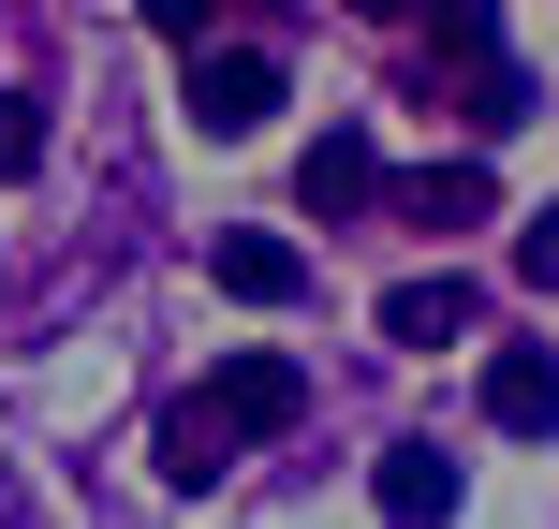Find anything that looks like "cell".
<instances>
[{"instance_id":"cell-7","label":"cell","mask_w":559,"mask_h":529,"mask_svg":"<svg viewBox=\"0 0 559 529\" xmlns=\"http://www.w3.org/2000/svg\"><path fill=\"white\" fill-rule=\"evenodd\" d=\"M383 338H413V353H442V338H472V279H397V294H383Z\"/></svg>"},{"instance_id":"cell-9","label":"cell","mask_w":559,"mask_h":529,"mask_svg":"<svg viewBox=\"0 0 559 529\" xmlns=\"http://www.w3.org/2000/svg\"><path fill=\"white\" fill-rule=\"evenodd\" d=\"M427 45H442L456 74H486V59H501V0H427Z\"/></svg>"},{"instance_id":"cell-14","label":"cell","mask_w":559,"mask_h":529,"mask_svg":"<svg viewBox=\"0 0 559 529\" xmlns=\"http://www.w3.org/2000/svg\"><path fill=\"white\" fill-rule=\"evenodd\" d=\"M354 15H413V0H354Z\"/></svg>"},{"instance_id":"cell-3","label":"cell","mask_w":559,"mask_h":529,"mask_svg":"<svg viewBox=\"0 0 559 529\" xmlns=\"http://www.w3.org/2000/svg\"><path fill=\"white\" fill-rule=\"evenodd\" d=\"M486 426H515V442L559 426V353L545 338H501V353H486Z\"/></svg>"},{"instance_id":"cell-4","label":"cell","mask_w":559,"mask_h":529,"mask_svg":"<svg viewBox=\"0 0 559 529\" xmlns=\"http://www.w3.org/2000/svg\"><path fill=\"white\" fill-rule=\"evenodd\" d=\"M368 501H383L397 529H442V515H456V456H442V442H383V471H368Z\"/></svg>"},{"instance_id":"cell-13","label":"cell","mask_w":559,"mask_h":529,"mask_svg":"<svg viewBox=\"0 0 559 529\" xmlns=\"http://www.w3.org/2000/svg\"><path fill=\"white\" fill-rule=\"evenodd\" d=\"M147 29H163V45H206V29H222V0H147Z\"/></svg>"},{"instance_id":"cell-10","label":"cell","mask_w":559,"mask_h":529,"mask_svg":"<svg viewBox=\"0 0 559 529\" xmlns=\"http://www.w3.org/2000/svg\"><path fill=\"white\" fill-rule=\"evenodd\" d=\"M163 471H177V485H206V471H236V442H222V426L192 412V397H177V412H163Z\"/></svg>"},{"instance_id":"cell-2","label":"cell","mask_w":559,"mask_h":529,"mask_svg":"<svg viewBox=\"0 0 559 529\" xmlns=\"http://www.w3.org/2000/svg\"><path fill=\"white\" fill-rule=\"evenodd\" d=\"M192 412L222 426L236 456H251V442H280V426H309V368H295V353H222V368H206V397H192Z\"/></svg>"},{"instance_id":"cell-6","label":"cell","mask_w":559,"mask_h":529,"mask_svg":"<svg viewBox=\"0 0 559 529\" xmlns=\"http://www.w3.org/2000/svg\"><path fill=\"white\" fill-rule=\"evenodd\" d=\"M206 265H222L236 309H295V294H309V251H295V236H222Z\"/></svg>"},{"instance_id":"cell-12","label":"cell","mask_w":559,"mask_h":529,"mask_svg":"<svg viewBox=\"0 0 559 529\" xmlns=\"http://www.w3.org/2000/svg\"><path fill=\"white\" fill-rule=\"evenodd\" d=\"M515 279H531V294H559V206H531V221H515Z\"/></svg>"},{"instance_id":"cell-5","label":"cell","mask_w":559,"mask_h":529,"mask_svg":"<svg viewBox=\"0 0 559 529\" xmlns=\"http://www.w3.org/2000/svg\"><path fill=\"white\" fill-rule=\"evenodd\" d=\"M295 192H309V221H354V206H383V147H368V133H324L295 163Z\"/></svg>"},{"instance_id":"cell-8","label":"cell","mask_w":559,"mask_h":529,"mask_svg":"<svg viewBox=\"0 0 559 529\" xmlns=\"http://www.w3.org/2000/svg\"><path fill=\"white\" fill-rule=\"evenodd\" d=\"M397 206H413L427 236H472L486 206H501V177H486V163H427V177H413V192H397Z\"/></svg>"},{"instance_id":"cell-11","label":"cell","mask_w":559,"mask_h":529,"mask_svg":"<svg viewBox=\"0 0 559 529\" xmlns=\"http://www.w3.org/2000/svg\"><path fill=\"white\" fill-rule=\"evenodd\" d=\"M15 177H45V104H0V192Z\"/></svg>"},{"instance_id":"cell-1","label":"cell","mask_w":559,"mask_h":529,"mask_svg":"<svg viewBox=\"0 0 559 529\" xmlns=\"http://www.w3.org/2000/svg\"><path fill=\"white\" fill-rule=\"evenodd\" d=\"M177 104H192V133L206 147H251L280 104H295V88H280V59L265 45H192V88H177Z\"/></svg>"}]
</instances>
